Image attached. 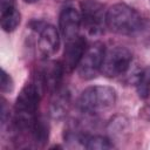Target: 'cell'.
I'll list each match as a JSON object with an SVG mask.
<instances>
[{"label":"cell","mask_w":150,"mask_h":150,"mask_svg":"<svg viewBox=\"0 0 150 150\" xmlns=\"http://www.w3.org/2000/svg\"><path fill=\"white\" fill-rule=\"evenodd\" d=\"M107 27L122 35H129L137 32L142 26L141 15L125 4H116L107 11L105 15Z\"/></svg>","instance_id":"cell-1"},{"label":"cell","mask_w":150,"mask_h":150,"mask_svg":"<svg viewBox=\"0 0 150 150\" xmlns=\"http://www.w3.org/2000/svg\"><path fill=\"white\" fill-rule=\"evenodd\" d=\"M77 103L84 112L102 114L115 105L116 91L108 86H93L82 91Z\"/></svg>","instance_id":"cell-2"},{"label":"cell","mask_w":150,"mask_h":150,"mask_svg":"<svg viewBox=\"0 0 150 150\" xmlns=\"http://www.w3.org/2000/svg\"><path fill=\"white\" fill-rule=\"evenodd\" d=\"M131 53L122 46L110 47L105 49L101 66V73L107 77H116L124 74L131 63Z\"/></svg>","instance_id":"cell-3"},{"label":"cell","mask_w":150,"mask_h":150,"mask_svg":"<svg viewBox=\"0 0 150 150\" xmlns=\"http://www.w3.org/2000/svg\"><path fill=\"white\" fill-rule=\"evenodd\" d=\"M81 22L86 32L91 36L102 34L105 25L104 5L97 0H84L81 4Z\"/></svg>","instance_id":"cell-4"},{"label":"cell","mask_w":150,"mask_h":150,"mask_svg":"<svg viewBox=\"0 0 150 150\" xmlns=\"http://www.w3.org/2000/svg\"><path fill=\"white\" fill-rule=\"evenodd\" d=\"M105 48L101 42H95L87 47L79 66L77 73L83 80H91L101 73V66L103 61Z\"/></svg>","instance_id":"cell-5"},{"label":"cell","mask_w":150,"mask_h":150,"mask_svg":"<svg viewBox=\"0 0 150 150\" xmlns=\"http://www.w3.org/2000/svg\"><path fill=\"white\" fill-rule=\"evenodd\" d=\"M86 49H87L86 40L80 35L66 41L64 52H63V62H62L63 69L70 73L75 68H77Z\"/></svg>","instance_id":"cell-6"},{"label":"cell","mask_w":150,"mask_h":150,"mask_svg":"<svg viewBox=\"0 0 150 150\" xmlns=\"http://www.w3.org/2000/svg\"><path fill=\"white\" fill-rule=\"evenodd\" d=\"M81 25V14L75 8L66 7L64 9H62L59 18V27L66 41L79 36Z\"/></svg>","instance_id":"cell-7"},{"label":"cell","mask_w":150,"mask_h":150,"mask_svg":"<svg viewBox=\"0 0 150 150\" xmlns=\"http://www.w3.org/2000/svg\"><path fill=\"white\" fill-rule=\"evenodd\" d=\"M60 47L59 32L54 26L46 25L40 30L39 38V50L45 57L54 55Z\"/></svg>","instance_id":"cell-8"},{"label":"cell","mask_w":150,"mask_h":150,"mask_svg":"<svg viewBox=\"0 0 150 150\" xmlns=\"http://www.w3.org/2000/svg\"><path fill=\"white\" fill-rule=\"evenodd\" d=\"M0 21L5 32H13L20 23V13L15 0H0Z\"/></svg>","instance_id":"cell-9"},{"label":"cell","mask_w":150,"mask_h":150,"mask_svg":"<svg viewBox=\"0 0 150 150\" xmlns=\"http://www.w3.org/2000/svg\"><path fill=\"white\" fill-rule=\"evenodd\" d=\"M63 70L64 69L62 64H60L59 62H49L42 68V70L38 74V76L43 82L45 88L56 89L60 84Z\"/></svg>","instance_id":"cell-10"},{"label":"cell","mask_w":150,"mask_h":150,"mask_svg":"<svg viewBox=\"0 0 150 150\" xmlns=\"http://www.w3.org/2000/svg\"><path fill=\"white\" fill-rule=\"evenodd\" d=\"M30 134L36 144L43 145L48 141V136H49V127H48L47 122L42 117L36 116L32 123Z\"/></svg>","instance_id":"cell-11"},{"label":"cell","mask_w":150,"mask_h":150,"mask_svg":"<svg viewBox=\"0 0 150 150\" xmlns=\"http://www.w3.org/2000/svg\"><path fill=\"white\" fill-rule=\"evenodd\" d=\"M79 141H82L83 145L88 149H97V150H102V149H109L111 148V144L109 142V139H107L105 137L102 136H81L79 138Z\"/></svg>","instance_id":"cell-12"},{"label":"cell","mask_w":150,"mask_h":150,"mask_svg":"<svg viewBox=\"0 0 150 150\" xmlns=\"http://www.w3.org/2000/svg\"><path fill=\"white\" fill-rule=\"evenodd\" d=\"M137 94L142 98H146L150 95V66H148L138 76Z\"/></svg>","instance_id":"cell-13"},{"label":"cell","mask_w":150,"mask_h":150,"mask_svg":"<svg viewBox=\"0 0 150 150\" xmlns=\"http://www.w3.org/2000/svg\"><path fill=\"white\" fill-rule=\"evenodd\" d=\"M0 87H1V91L2 93H11L14 88V82L12 80V77L5 71H1V82H0Z\"/></svg>","instance_id":"cell-14"},{"label":"cell","mask_w":150,"mask_h":150,"mask_svg":"<svg viewBox=\"0 0 150 150\" xmlns=\"http://www.w3.org/2000/svg\"><path fill=\"white\" fill-rule=\"evenodd\" d=\"M139 116L144 118L145 121H150V103L145 104L141 110H139Z\"/></svg>","instance_id":"cell-15"},{"label":"cell","mask_w":150,"mask_h":150,"mask_svg":"<svg viewBox=\"0 0 150 150\" xmlns=\"http://www.w3.org/2000/svg\"><path fill=\"white\" fill-rule=\"evenodd\" d=\"M26 2H28V4H34V2H38L39 0H25Z\"/></svg>","instance_id":"cell-16"},{"label":"cell","mask_w":150,"mask_h":150,"mask_svg":"<svg viewBox=\"0 0 150 150\" xmlns=\"http://www.w3.org/2000/svg\"><path fill=\"white\" fill-rule=\"evenodd\" d=\"M55 1H59V2H64V1H70V0H55Z\"/></svg>","instance_id":"cell-17"}]
</instances>
